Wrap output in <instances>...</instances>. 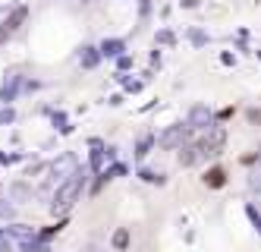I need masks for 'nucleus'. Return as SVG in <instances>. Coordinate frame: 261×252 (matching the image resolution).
<instances>
[{"mask_svg":"<svg viewBox=\"0 0 261 252\" xmlns=\"http://www.w3.org/2000/svg\"><path fill=\"white\" fill-rule=\"evenodd\" d=\"M13 249H16V246H13V240L7 237V230L0 227V252H13Z\"/></svg>","mask_w":261,"mask_h":252,"instance_id":"nucleus-7","label":"nucleus"},{"mask_svg":"<svg viewBox=\"0 0 261 252\" xmlns=\"http://www.w3.org/2000/svg\"><path fill=\"white\" fill-rule=\"evenodd\" d=\"M35 252H50V246H38V249H35Z\"/></svg>","mask_w":261,"mask_h":252,"instance_id":"nucleus-12","label":"nucleus"},{"mask_svg":"<svg viewBox=\"0 0 261 252\" xmlns=\"http://www.w3.org/2000/svg\"><path fill=\"white\" fill-rule=\"evenodd\" d=\"M182 139H186V129L182 126H173V129H167L161 135V145L164 148H176V145H182Z\"/></svg>","mask_w":261,"mask_h":252,"instance_id":"nucleus-3","label":"nucleus"},{"mask_svg":"<svg viewBox=\"0 0 261 252\" xmlns=\"http://www.w3.org/2000/svg\"><path fill=\"white\" fill-rule=\"evenodd\" d=\"M204 186H208V189L227 186V173H223V167H211L208 173H204Z\"/></svg>","mask_w":261,"mask_h":252,"instance_id":"nucleus-4","label":"nucleus"},{"mask_svg":"<svg viewBox=\"0 0 261 252\" xmlns=\"http://www.w3.org/2000/svg\"><path fill=\"white\" fill-rule=\"evenodd\" d=\"M29 199H35V189H29L25 183H16V186H13V202H16V205H25Z\"/></svg>","mask_w":261,"mask_h":252,"instance_id":"nucleus-5","label":"nucleus"},{"mask_svg":"<svg viewBox=\"0 0 261 252\" xmlns=\"http://www.w3.org/2000/svg\"><path fill=\"white\" fill-rule=\"evenodd\" d=\"M120 48H123L120 41H104V54H107V57H114V54H120Z\"/></svg>","mask_w":261,"mask_h":252,"instance_id":"nucleus-8","label":"nucleus"},{"mask_svg":"<svg viewBox=\"0 0 261 252\" xmlns=\"http://www.w3.org/2000/svg\"><path fill=\"white\" fill-rule=\"evenodd\" d=\"M129 243H133V234H129L126 227L114 230V237H110V249H114V252H126V249H129Z\"/></svg>","mask_w":261,"mask_h":252,"instance_id":"nucleus-2","label":"nucleus"},{"mask_svg":"<svg viewBox=\"0 0 261 252\" xmlns=\"http://www.w3.org/2000/svg\"><path fill=\"white\" fill-rule=\"evenodd\" d=\"M246 215H249V221L255 224V230L261 234V215H258V208H255V205H249V208H246Z\"/></svg>","mask_w":261,"mask_h":252,"instance_id":"nucleus-6","label":"nucleus"},{"mask_svg":"<svg viewBox=\"0 0 261 252\" xmlns=\"http://www.w3.org/2000/svg\"><path fill=\"white\" fill-rule=\"evenodd\" d=\"M82 252H114V249H107L101 243H88V246H82Z\"/></svg>","mask_w":261,"mask_h":252,"instance_id":"nucleus-9","label":"nucleus"},{"mask_svg":"<svg viewBox=\"0 0 261 252\" xmlns=\"http://www.w3.org/2000/svg\"><path fill=\"white\" fill-rule=\"evenodd\" d=\"M249 186H252L255 192H261V170H255V173H252V180H249Z\"/></svg>","mask_w":261,"mask_h":252,"instance_id":"nucleus-10","label":"nucleus"},{"mask_svg":"<svg viewBox=\"0 0 261 252\" xmlns=\"http://www.w3.org/2000/svg\"><path fill=\"white\" fill-rule=\"evenodd\" d=\"M249 117H252L255 123H261V110H252V113H249Z\"/></svg>","mask_w":261,"mask_h":252,"instance_id":"nucleus-11","label":"nucleus"},{"mask_svg":"<svg viewBox=\"0 0 261 252\" xmlns=\"http://www.w3.org/2000/svg\"><path fill=\"white\" fill-rule=\"evenodd\" d=\"M82 189H85V177L76 170L72 177H66L63 183H57V192H54L50 211H54V215H66V211L82 199Z\"/></svg>","mask_w":261,"mask_h":252,"instance_id":"nucleus-1","label":"nucleus"}]
</instances>
